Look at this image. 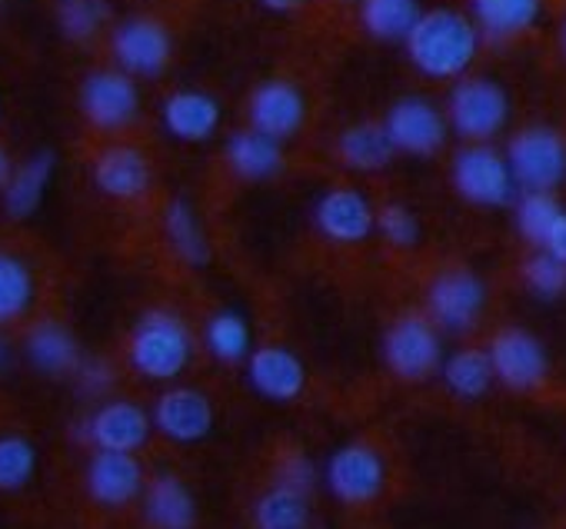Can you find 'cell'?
<instances>
[{
  "label": "cell",
  "mask_w": 566,
  "mask_h": 529,
  "mask_svg": "<svg viewBox=\"0 0 566 529\" xmlns=\"http://www.w3.org/2000/svg\"><path fill=\"white\" fill-rule=\"evenodd\" d=\"M410 64L430 81H453L470 71L480 51V28L460 11L437 8L423 11L417 28L407 34Z\"/></svg>",
  "instance_id": "obj_1"
},
{
  "label": "cell",
  "mask_w": 566,
  "mask_h": 529,
  "mask_svg": "<svg viewBox=\"0 0 566 529\" xmlns=\"http://www.w3.org/2000/svg\"><path fill=\"white\" fill-rule=\"evenodd\" d=\"M190 353H193V337H190L187 324L170 310L144 314L127 343L130 370L150 383L177 380L187 370Z\"/></svg>",
  "instance_id": "obj_2"
},
{
  "label": "cell",
  "mask_w": 566,
  "mask_h": 529,
  "mask_svg": "<svg viewBox=\"0 0 566 529\" xmlns=\"http://www.w3.org/2000/svg\"><path fill=\"white\" fill-rule=\"evenodd\" d=\"M510 117V100L506 91L486 77H467L450 91L447 100V120L450 127L473 144H483L503 130Z\"/></svg>",
  "instance_id": "obj_3"
},
{
  "label": "cell",
  "mask_w": 566,
  "mask_h": 529,
  "mask_svg": "<svg viewBox=\"0 0 566 529\" xmlns=\"http://www.w3.org/2000/svg\"><path fill=\"white\" fill-rule=\"evenodd\" d=\"M506 160L523 190L549 193L566 180V140L549 127L520 130L506 147Z\"/></svg>",
  "instance_id": "obj_4"
},
{
  "label": "cell",
  "mask_w": 566,
  "mask_h": 529,
  "mask_svg": "<svg viewBox=\"0 0 566 529\" xmlns=\"http://www.w3.org/2000/svg\"><path fill=\"white\" fill-rule=\"evenodd\" d=\"M453 187L476 207H503L513 200L516 180L503 154L486 144H470L453 157Z\"/></svg>",
  "instance_id": "obj_5"
},
{
  "label": "cell",
  "mask_w": 566,
  "mask_h": 529,
  "mask_svg": "<svg viewBox=\"0 0 566 529\" xmlns=\"http://www.w3.org/2000/svg\"><path fill=\"white\" fill-rule=\"evenodd\" d=\"M81 110L91 127L97 130H124L140 114V91L130 74L117 71H94L81 84Z\"/></svg>",
  "instance_id": "obj_6"
},
{
  "label": "cell",
  "mask_w": 566,
  "mask_h": 529,
  "mask_svg": "<svg viewBox=\"0 0 566 529\" xmlns=\"http://www.w3.org/2000/svg\"><path fill=\"white\" fill-rule=\"evenodd\" d=\"M384 360L400 380H427L443 367V347L430 320L403 317L384 337Z\"/></svg>",
  "instance_id": "obj_7"
},
{
  "label": "cell",
  "mask_w": 566,
  "mask_h": 529,
  "mask_svg": "<svg viewBox=\"0 0 566 529\" xmlns=\"http://www.w3.org/2000/svg\"><path fill=\"white\" fill-rule=\"evenodd\" d=\"M111 54L117 67L130 77H157L170 64L174 41L167 28L154 18H127L111 34Z\"/></svg>",
  "instance_id": "obj_8"
},
{
  "label": "cell",
  "mask_w": 566,
  "mask_h": 529,
  "mask_svg": "<svg viewBox=\"0 0 566 529\" xmlns=\"http://www.w3.org/2000/svg\"><path fill=\"white\" fill-rule=\"evenodd\" d=\"M384 127H387L397 154L433 157L443 147V140H447L450 120L427 97H403V100H397L390 107Z\"/></svg>",
  "instance_id": "obj_9"
},
{
  "label": "cell",
  "mask_w": 566,
  "mask_h": 529,
  "mask_svg": "<svg viewBox=\"0 0 566 529\" xmlns=\"http://www.w3.org/2000/svg\"><path fill=\"white\" fill-rule=\"evenodd\" d=\"M483 304H486V287L470 271H443L427 290L430 317L437 320V327L450 334L470 330L480 320Z\"/></svg>",
  "instance_id": "obj_10"
},
{
  "label": "cell",
  "mask_w": 566,
  "mask_h": 529,
  "mask_svg": "<svg viewBox=\"0 0 566 529\" xmlns=\"http://www.w3.org/2000/svg\"><path fill=\"white\" fill-rule=\"evenodd\" d=\"M384 483H387V466L380 453L364 443L340 446L327 459V486L340 502L350 506L370 502L384 493Z\"/></svg>",
  "instance_id": "obj_11"
},
{
  "label": "cell",
  "mask_w": 566,
  "mask_h": 529,
  "mask_svg": "<svg viewBox=\"0 0 566 529\" xmlns=\"http://www.w3.org/2000/svg\"><path fill=\"white\" fill-rule=\"evenodd\" d=\"M154 430L170 443H200L213 430V403L193 387H170L150 410Z\"/></svg>",
  "instance_id": "obj_12"
},
{
  "label": "cell",
  "mask_w": 566,
  "mask_h": 529,
  "mask_svg": "<svg viewBox=\"0 0 566 529\" xmlns=\"http://www.w3.org/2000/svg\"><path fill=\"white\" fill-rule=\"evenodd\" d=\"M154 433L150 413L134 400H104L84 423V436L94 449L111 453H137Z\"/></svg>",
  "instance_id": "obj_13"
},
{
  "label": "cell",
  "mask_w": 566,
  "mask_h": 529,
  "mask_svg": "<svg viewBox=\"0 0 566 529\" xmlns=\"http://www.w3.org/2000/svg\"><path fill=\"white\" fill-rule=\"evenodd\" d=\"M87 496L104 509H124L137 496H144V466L134 453L97 449L84 473Z\"/></svg>",
  "instance_id": "obj_14"
},
{
  "label": "cell",
  "mask_w": 566,
  "mask_h": 529,
  "mask_svg": "<svg viewBox=\"0 0 566 529\" xmlns=\"http://www.w3.org/2000/svg\"><path fill=\"white\" fill-rule=\"evenodd\" d=\"M490 363L500 383L510 390H533L546 380V350L526 330H503L490 343Z\"/></svg>",
  "instance_id": "obj_15"
},
{
  "label": "cell",
  "mask_w": 566,
  "mask_h": 529,
  "mask_svg": "<svg viewBox=\"0 0 566 529\" xmlns=\"http://www.w3.org/2000/svg\"><path fill=\"white\" fill-rule=\"evenodd\" d=\"M307 120V100L304 94L287 81H266L250 97V127L273 137L287 140L294 137Z\"/></svg>",
  "instance_id": "obj_16"
},
{
  "label": "cell",
  "mask_w": 566,
  "mask_h": 529,
  "mask_svg": "<svg viewBox=\"0 0 566 529\" xmlns=\"http://www.w3.org/2000/svg\"><path fill=\"white\" fill-rule=\"evenodd\" d=\"M94 187L111 200H137L150 190V160L130 144H111L94 157Z\"/></svg>",
  "instance_id": "obj_17"
},
{
  "label": "cell",
  "mask_w": 566,
  "mask_h": 529,
  "mask_svg": "<svg viewBox=\"0 0 566 529\" xmlns=\"http://www.w3.org/2000/svg\"><path fill=\"white\" fill-rule=\"evenodd\" d=\"M314 220H317L321 233L334 243H360L377 226V213H374L370 200L354 187L327 190L317 200Z\"/></svg>",
  "instance_id": "obj_18"
},
{
  "label": "cell",
  "mask_w": 566,
  "mask_h": 529,
  "mask_svg": "<svg viewBox=\"0 0 566 529\" xmlns=\"http://www.w3.org/2000/svg\"><path fill=\"white\" fill-rule=\"evenodd\" d=\"M247 380L260 396L273 403H291L304 393L307 370L287 347H260L247 360Z\"/></svg>",
  "instance_id": "obj_19"
},
{
  "label": "cell",
  "mask_w": 566,
  "mask_h": 529,
  "mask_svg": "<svg viewBox=\"0 0 566 529\" xmlns=\"http://www.w3.org/2000/svg\"><path fill=\"white\" fill-rule=\"evenodd\" d=\"M160 124L174 140L203 144L220 127V104L203 91H177L164 100Z\"/></svg>",
  "instance_id": "obj_20"
},
{
  "label": "cell",
  "mask_w": 566,
  "mask_h": 529,
  "mask_svg": "<svg viewBox=\"0 0 566 529\" xmlns=\"http://www.w3.org/2000/svg\"><path fill=\"white\" fill-rule=\"evenodd\" d=\"M28 363L44 377H67L81 367V347L74 334L57 320H41L24 337Z\"/></svg>",
  "instance_id": "obj_21"
},
{
  "label": "cell",
  "mask_w": 566,
  "mask_h": 529,
  "mask_svg": "<svg viewBox=\"0 0 566 529\" xmlns=\"http://www.w3.org/2000/svg\"><path fill=\"white\" fill-rule=\"evenodd\" d=\"M144 519L154 529H193L197 502L187 483L174 473H160L144 486Z\"/></svg>",
  "instance_id": "obj_22"
},
{
  "label": "cell",
  "mask_w": 566,
  "mask_h": 529,
  "mask_svg": "<svg viewBox=\"0 0 566 529\" xmlns=\"http://www.w3.org/2000/svg\"><path fill=\"white\" fill-rule=\"evenodd\" d=\"M54 177V154L41 150L34 157H28L21 167H14L8 187L0 190V200H4V213L11 220H28L41 210L48 183Z\"/></svg>",
  "instance_id": "obj_23"
},
{
  "label": "cell",
  "mask_w": 566,
  "mask_h": 529,
  "mask_svg": "<svg viewBox=\"0 0 566 529\" xmlns=\"http://www.w3.org/2000/svg\"><path fill=\"white\" fill-rule=\"evenodd\" d=\"M227 163L243 180H266V177L280 173L283 150H280V140L250 127V130H237L227 140Z\"/></svg>",
  "instance_id": "obj_24"
},
{
  "label": "cell",
  "mask_w": 566,
  "mask_h": 529,
  "mask_svg": "<svg viewBox=\"0 0 566 529\" xmlns=\"http://www.w3.org/2000/svg\"><path fill=\"white\" fill-rule=\"evenodd\" d=\"M164 233L170 250L187 263V267H207L210 263V240L197 210L187 200H170L164 210Z\"/></svg>",
  "instance_id": "obj_25"
},
{
  "label": "cell",
  "mask_w": 566,
  "mask_h": 529,
  "mask_svg": "<svg viewBox=\"0 0 566 529\" xmlns=\"http://www.w3.org/2000/svg\"><path fill=\"white\" fill-rule=\"evenodd\" d=\"M337 154H340V160L350 170L374 173V170H384L394 160L397 147H394V140H390L384 124H357V127L340 134Z\"/></svg>",
  "instance_id": "obj_26"
},
{
  "label": "cell",
  "mask_w": 566,
  "mask_h": 529,
  "mask_svg": "<svg viewBox=\"0 0 566 529\" xmlns=\"http://www.w3.org/2000/svg\"><path fill=\"white\" fill-rule=\"evenodd\" d=\"M470 8L476 28L493 41L516 38L539 18V0H470Z\"/></svg>",
  "instance_id": "obj_27"
},
{
  "label": "cell",
  "mask_w": 566,
  "mask_h": 529,
  "mask_svg": "<svg viewBox=\"0 0 566 529\" xmlns=\"http://www.w3.org/2000/svg\"><path fill=\"white\" fill-rule=\"evenodd\" d=\"M38 297L34 271L18 253L0 250V327L21 320Z\"/></svg>",
  "instance_id": "obj_28"
},
{
  "label": "cell",
  "mask_w": 566,
  "mask_h": 529,
  "mask_svg": "<svg viewBox=\"0 0 566 529\" xmlns=\"http://www.w3.org/2000/svg\"><path fill=\"white\" fill-rule=\"evenodd\" d=\"M420 14V0H360V24L377 41H407Z\"/></svg>",
  "instance_id": "obj_29"
},
{
  "label": "cell",
  "mask_w": 566,
  "mask_h": 529,
  "mask_svg": "<svg viewBox=\"0 0 566 529\" xmlns=\"http://www.w3.org/2000/svg\"><path fill=\"white\" fill-rule=\"evenodd\" d=\"M256 529H307L311 526V502L307 493L276 483L266 489L253 506Z\"/></svg>",
  "instance_id": "obj_30"
},
{
  "label": "cell",
  "mask_w": 566,
  "mask_h": 529,
  "mask_svg": "<svg viewBox=\"0 0 566 529\" xmlns=\"http://www.w3.org/2000/svg\"><path fill=\"white\" fill-rule=\"evenodd\" d=\"M440 373H443L447 390L460 400H480L490 390V383L496 380L490 353H483V350H457L453 357L443 360Z\"/></svg>",
  "instance_id": "obj_31"
},
{
  "label": "cell",
  "mask_w": 566,
  "mask_h": 529,
  "mask_svg": "<svg viewBox=\"0 0 566 529\" xmlns=\"http://www.w3.org/2000/svg\"><path fill=\"white\" fill-rule=\"evenodd\" d=\"M203 347L220 363H240L250 357V327L237 310H220L203 327Z\"/></svg>",
  "instance_id": "obj_32"
},
{
  "label": "cell",
  "mask_w": 566,
  "mask_h": 529,
  "mask_svg": "<svg viewBox=\"0 0 566 529\" xmlns=\"http://www.w3.org/2000/svg\"><path fill=\"white\" fill-rule=\"evenodd\" d=\"M38 473V446L21 433H0V493L24 489Z\"/></svg>",
  "instance_id": "obj_33"
},
{
  "label": "cell",
  "mask_w": 566,
  "mask_h": 529,
  "mask_svg": "<svg viewBox=\"0 0 566 529\" xmlns=\"http://www.w3.org/2000/svg\"><path fill=\"white\" fill-rule=\"evenodd\" d=\"M559 213H563V207L556 203L553 193L526 190V193L520 197V203H516V226H520V233H523L530 243L543 246V243L549 240V233H553Z\"/></svg>",
  "instance_id": "obj_34"
},
{
  "label": "cell",
  "mask_w": 566,
  "mask_h": 529,
  "mask_svg": "<svg viewBox=\"0 0 566 529\" xmlns=\"http://www.w3.org/2000/svg\"><path fill=\"white\" fill-rule=\"evenodd\" d=\"M111 18V4L107 0H61L57 4V24L64 31V38L84 44L94 41L104 24Z\"/></svg>",
  "instance_id": "obj_35"
},
{
  "label": "cell",
  "mask_w": 566,
  "mask_h": 529,
  "mask_svg": "<svg viewBox=\"0 0 566 529\" xmlns=\"http://www.w3.org/2000/svg\"><path fill=\"white\" fill-rule=\"evenodd\" d=\"M523 277H526V287H530L539 300H556V297L566 294V263L556 260V256L546 253V250L526 260Z\"/></svg>",
  "instance_id": "obj_36"
},
{
  "label": "cell",
  "mask_w": 566,
  "mask_h": 529,
  "mask_svg": "<svg viewBox=\"0 0 566 529\" xmlns=\"http://www.w3.org/2000/svg\"><path fill=\"white\" fill-rule=\"evenodd\" d=\"M377 230L384 233V240L390 246H400V250H410L417 246L420 240V220L410 207L403 203H387L380 213H377Z\"/></svg>",
  "instance_id": "obj_37"
},
{
  "label": "cell",
  "mask_w": 566,
  "mask_h": 529,
  "mask_svg": "<svg viewBox=\"0 0 566 529\" xmlns=\"http://www.w3.org/2000/svg\"><path fill=\"white\" fill-rule=\"evenodd\" d=\"M74 373H77L81 393H87V396H104L114 387V370L104 360H81V367Z\"/></svg>",
  "instance_id": "obj_38"
},
{
  "label": "cell",
  "mask_w": 566,
  "mask_h": 529,
  "mask_svg": "<svg viewBox=\"0 0 566 529\" xmlns=\"http://www.w3.org/2000/svg\"><path fill=\"white\" fill-rule=\"evenodd\" d=\"M314 479H317V473H314V463L307 456H287L276 469V483L301 489V493H311Z\"/></svg>",
  "instance_id": "obj_39"
},
{
  "label": "cell",
  "mask_w": 566,
  "mask_h": 529,
  "mask_svg": "<svg viewBox=\"0 0 566 529\" xmlns=\"http://www.w3.org/2000/svg\"><path fill=\"white\" fill-rule=\"evenodd\" d=\"M543 250H546V253H553L556 260H563V263H566V210L559 213V220H556V226H553L549 240L543 243Z\"/></svg>",
  "instance_id": "obj_40"
},
{
  "label": "cell",
  "mask_w": 566,
  "mask_h": 529,
  "mask_svg": "<svg viewBox=\"0 0 566 529\" xmlns=\"http://www.w3.org/2000/svg\"><path fill=\"white\" fill-rule=\"evenodd\" d=\"M260 4L273 14H294L297 8H304L307 0H260Z\"/></svg>",
  "instance_id": "obj_41"
},
{
  "label": "cell",
  "mask_w": 566,
  "mask_h": 529,
  "mask_svg": "<svg viewBox=\"0 0 566 529\" xmlns=\"http://www.w3.org/2000/svg\"><path fill=\"white\" fill-rule=\"evenodd\" d=\"M11 173H14V167H11V157H8V150H4V147H0V190L8 187Z\"/></svg>",
  "instance_id": "obj_42"
},
{
  "label": "cell",
  "mask_w": 566,
  "mask_h": 529,
  "mask_svg": "<svg viewBox=\"0 0 566 529\" xmlns=\"http://www.w3.org/2000/svg\"><path fill=\"white\" fill-rule=\"evenodd\" d=\"M11 363H14V350H11V343L4 337H0V373H8Z\"/></svg>",
  "instance_id": "obj_43"
},
{
  "label": "cell",
  "mask_w": 566,
  "mask_h": 529,
  "mask_svg": "<svg viewBox=\"0 0 566 529\" xmlns=\"http://www.w3.org/2000/svg\"><path fill=\"white\" fill-rule=\"evenodd\" d=\"M563 51H566V28H563Z\"/></svg>",
  "instance_id": "obj_44"
}]
</instances>
